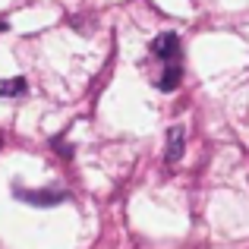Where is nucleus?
Here are the masks:
<instances>
[{
    "label": "nucleus",
    "instance_id": "f257e3e1",
    "mask_svg": "<svg viewBox=\"0 0 249 249\" xmlns=\"http://www.w3.org/2000/svg\"><path fill=\"white\" fill-rule=\"evenodd\" d=\"M142 73L145 79L161 91H174L183 79V48L180 38L164 32L148 44L145 57H142Z\"/></svg>",
    "mask_w": 249,
    "mask_h": 249
},
{
    "label": "nucleus",
    "instance_id": "f03ea898",
    "mask_svg": "<svg viewBox=\"0 0 249 249\" xmlns=\"http://www.w3.org/2000/svg\"><path fill=\"white\" fill-rule=\"evenodd\" d=\"M180 152H183V129H174L167 136V164H177L180 161Z\"/></svg>",
    "mask_w": 249,
    "mask_h": 249
}]
</instances>
